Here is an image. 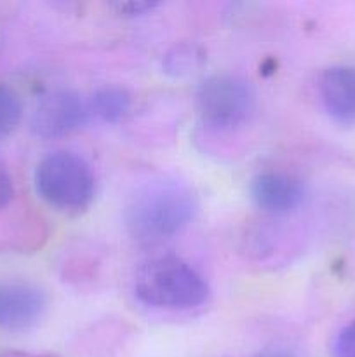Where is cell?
<instances>
[{"instance_id":"3","label":"cell","mask_w":355,"mask_h":357,"mask_svg":"<svg viewBox=\"0 0 355 357\" xmlns=\"http://www.w3.org/2000/svg\"><path fill=\"white\" fill-rule=\"evenodd\" d=\"M33 181L42 201L65 213L84 211L96 194L90 164L70 150L47 153L35 167Z\"/></svg>"},{"instance_id":"8","label":"cell","mask_w":355,"mask_h":357,"mask_svg":"<svg viewBox=\"0 0 355 357\" xmlns=\"http://www.w3.org/2000/svg\"><path fill=\"white\" fill-rule=\"evenodd\" d=\"M324 110L340 124H355V65L326 68L319 79Z\"/></svg>"},{"instance_id":"5","label":"cell","mask_w":355,"mask_h":357,"mask_svg":"<svg viewBox=\"0 0 355 357\" xmlns=\"http://www.w3.org/2000/svg\"><path fill=\"white\" fill-rule=\"evenodd\" d=\"M89 101L77 91L52 89L38 100L30 119V129L37 138L58 139L79 131L90 119Z\"/></svg>"},{"instance_id":"4","label":"cell","mask_w":355,"mask_h":357,"mask_svg":"<svg viewBox=\"0 0 355 357\" xmlns=\"http://www.w3.org/2000/svg\"><path fill=\"white\" fill-rule=\"evenodd\" d=\"M195 107L202 124L216 131H232L246 124L254 110V91L237 75H209L195 91Z\"/></svg>"},{"instance_id":"1","label":"cell","mask_w":355,"mask_h":357,"mask_svg":"<svg viewBox=\"0 0 355 357\" xmlns=\"http://www.w3.org/2000/svg\"><path fill=\"white\" fill-rule=\"evenodd\" d=\"M198 211L194 188L178 178H153L139 185L124 208L129 236L138 243L155 244L171 239L191 223Z\"/></svg>"},{"instance_id":"10","label":"cell","mask_w":355,"mask_h":357,"mask_svg":"<svg viewBox=\"0 0 355 357\" xmlns=\"http://www.w3.org/2000/svg\"><path fill=\"white\" fill-rule=\"evenodd\" d=\"M23 119V103L14 89L0 84V139L13 135Z\"/></svg>"},{"instance_id":"2","label":"cell","mask_w":355,"mask_h":357,"mask_svg":"<svg viewBox=\"0 0 355 357\" xmlns=\"http://www.w3.org/2000/svg\"><path fill=\"white\" fill-rule=\"evenodd\" d=\"M132 291L143 305L166 310L197 309L209 298L204 275L173 255L143 264L132 279Z\"/></svg>"},{"instance_id":"7","label":"cell","mask_w":355,"mask_h":357,"mask_svg":"<svg viewBox=\"0 0 355 357\" xmlns=\"http://www.w3.org/2000/svg\"><path fill=\"white\" fill-rule=\"evenodd\" d=\"M249 194L261 211L270 215H287L303 204L306 188L294 174L284 171H263L253 178Z\"/></svg>"},{"instance_id":"12","label":"cell","mask_w":355,"mask_h":357,"mask_svg":"<svg viewBox=\"0 0 355 357\" xmlns=\"http://www.w3.org/2000/svg\"><path fill=\"white\" fill-rule=\"evenodd\" d=\"M333 357H355V319L341 328L331 345Z\"/></svg>"},{"instance_id":"11","label":"cell","mask_w":355,"mask_h":357,"mask_svg":"<svg viewBox=\"0 0 355 357\" xmlns=\"http://www.w3.org/2000/svg\"><path fill=\"white\" fill-rule=\"evenodd\" d=\"M198 58L200 54H197L194 47H176L174 54H167L166 68L167 72H174L176 75L188 73L198 65Z\"/></svg>"},{"instance_id":"13","label":"cell","mask_w":355,"mask_h":357,"mask_svg":"<svg viewBox=\"0 0 355 357\" xmlns=\"http://www.w3.org/2000/svg\"><path fill=\"white\" fill-rule=\"evenodd\" d=\"M13 197H14L13 176H10L9 169H7V164L3 162V159L0 157V209L9 206V202L13 201Z\"/></svg>"},{"instance_id":"14","label":"cell","mask_w":355,"mask_h":357,"mask_svg":"<svg viewBox=\"0 0 355 357\" xmlns=\"http://www.w3.org/2000/svg\"><path fill=\"white\" fill-rule=\"evenodd\" d=\"M157 6H159L157 2H134V0H131V2L113 3V7L117 9V13L120 14V16H125V17L141 16V14H145V13H148V10L155 9Z\"/></svg>"},{"instance_id":"15","label":"cell","mask_w":355,"mask_h":357,"mask_svg":"<svg viewBox=\"0 0 355 357\" xmlns=\"http://www.w3.org/2000/svg\"><path fill=\"white\" fill-rule=\"evenodd\" d=\"M256 357H298L292 351L284 347H270V349H263L261 352H258Z\"/></svg>"},{"instance_id":"9","label":"cell","mask_w":355,"mask_h":357,"mask_svg":"<svg viewBox=\"0 0 355 357\" xmlns=\"http://www.w3.org/2000/svg\"><path fill=\"white\" fill-rule=\"evenodd\" d=\"M90 114L108 124L124 121L132 108V96L120 86H103L93 93L89 100Z\"/></svg>"},{"instance_id":"16","label":"cell","mask_w":355,"mask_h":357,"mask_svg":"<svg viewBox=\"0 0 355 357\" xmlns=\"http://www.w3.org/2000/svg\"><path fill=\"white\" fill-rule=\"evenodd\" d=\"M6 357H33V356H24V354H9Z\"/></svg>"},{"instance_id":"6","label":"cell","mask_w":355,"mask_h":357,"mask_svg":"<svg viewBox=\"0 0 355 357\" xmlns=\"http://www.w3.org/2000/svg\"><path fill=\"white\" fill-rule=\"evenodd\" d=\"M47 310V296L30 282L0 284V328L13 333L28 331L40 323Z\"/></svg>"}]
</instances>
